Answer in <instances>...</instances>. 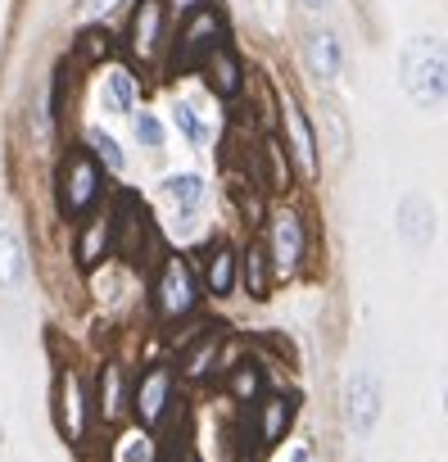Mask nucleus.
<instances>
[{
  "mask_svg": "<svg viewBox=\"0 0 448 462\" xmlns=\"http://www.w3.org/2000/svg\"><path fill=\"white\" fill-rule=\"evenodd\" d=\"M28 241H23V231L10 226V222H0V295H19L28 286Z\"/></svg>",
  "mask_w": 448,
  "mask_h": 462,
  "instance_id": "obj_22",
  "label": "nucleus"
},
{
  "mask_svg": "<svg viewBox=\"0 0 448 462\" xmlns=\"http://www.w3.org/2000/svg\"><path fill=\"white\" fill-rule=\"evenodd\" d=\"M398 87L421 109L434 114L448 105V42L443 37H407L398 51Z\"/></svg>",
  "mask_w": 448,
  "mask_h": 462,
  "instance_id": "obj_4",
  "label": "nucleus"
},
{
  "mask_svg": "<svg viewBox=\"0 0 448 462\" xmlns=\"http://www.w3.org/2000/svg\"><path fill=\"white\" fill-rule=\"evenodd\" d=\"M168 5L163 0H136L132 14H127V32H123V51L136 60V64H159L172 42H168Z\"/></svg>",
  "mask_w": 448,
  "mask_h": 462,
  "instance_id": "obj_12",
  "label": "nucleus"
},
{
  "mask_svg": "<svg viewBox=\"0 0 448 462\" xmlns=\"http://www.w3.org/2000/svg\"><path fill=\"white\" fill-rule=\"evenodd\" d=\"M195 268H199L204 295L213 304H232L236 300V291H241V245L232 236H213L208 245H199Z\"/></svg>",
  "mask_w": 448,
  "mask_h": 462,
  "instance_id": "obj_14",
  "label": "nucleus"
},
{
  "mask_svg": "<svg viewBox=\"0 0 448 462\" xmlns=\"http://www.w3.org/2000/svg\"><path fill=\"white\" fill-rule=\"evenodd\" d=\"M109 195V172L87 145H69L64 159L55 163V208L64 222H87L91 213L105 208Z\"/></svg>",
  "mask_w": 448,
  "mask_h": 462,
  "instance_id": "obj_3",
  "label": "nucleus"
},
{
  "mask_svg": "<svg viewBox=\"0 0 448 462\" xmlns=\"http://www.w3.org/2000/svg\"><path fill=\"white\" fill-rule=\"evenodd\" d=\"M394 236H398V245L412 250V254H425V250L434 245V236H439V213H434V204H430L421 190H403V195H398V204H394Z\"/></svg>",
  "mask_w": 448,
  "mask_h": 462,
  "instance_id": "obj_16",
  "label": "nucleus"
},
{
  "mask_svg": "<svg viewBox=\"0 0 448 462\" xmlns=\"http://www.w3.org/2000/svg\"><path fill=\"white\" fill-rule=\"evenodd\" d=\"M268 367H272V363H263L250 345H232L227 363H222L217 385H222V394H227V399L245 412V408H254V403L272 390V372H268Z\"/></svg>",
  "mask_w": 448,
  "mask_h": 462,
  "instance_id": "obj_13",
  "label": "nucleus"
},
{
  "mask_svg": "<svg viewBox=\"0 0 448 462\" xmlns=\"http://www.w3.org/2000/svg\"><path fill=\"white\" fill-rule=\"evenodd\" d=\"M96 412L105 426H118L123 417H132V376L123 363H105L100 367V385H96Z\"/></svg>",
  "mask_w": 448,
  "mask_h": 462,
  "instance_id": "obj_21",
  "label": "nucleus"
},
{
  "mask_svg": "<svg viewBox=\"0 0 448 462\" xmlns=\"http://www.w3.org/2000/svg\"><path fill=\"white\" fill-rule=\"evenodd\" d=\"M163 5H168V14L181 23V19H190V14H199V10L217 5V0H163Z\"/></svg>",
  "mask_w": 448,
  "mask_h": 462,
  "instance_id": "obj_29",
  "label": "nucleus"
},
{
  "mask_svg": "<svg viewBox=\"0 0 448 462\" xmlns=\"http://www.w3.org/2000/svg\"><path fill=\"white\" fill-rule=\"evenodd\" d=\"M236 462H263V457H236Z\"/></svg>",
  "mask_w": 448,
  "mask_h": 462,
  "instance_id": "obj_35",
  "label": "nucleus"
},
{
  "mask_svg": "<svg viewBox=\"0 0 448 462\" xmlns=\"http://www.w3.org/2000/svg\"><path fill=\"white\" fill-rule=\"evenodd\" d=\"M73 259H78L82 273H96L109 259H118V222H114V208H100L87 222H78V231H73Z\"/></svg>",
  "mask_w": 448,
  "mask_h": 462,
  "instance_id": "obj_17",
  "label": "nucleus"
},
{
  "mask_svg": "<svg viewBox=\"0 0 448 462\" xmlns=\"http://www.w3.org/2000/svg\"><path fill=\"white\" fill-rule=\"evenodd\" d=\"M222 46H232V19L222 5H208L190 19H181L177 37H172V69L186 73V69H204V60Z\"/></svg>",
  "mask_w": 448,
  "mask_h": 462,
  "instance_id": "obj_8",
  "label": "nucleus"
},
{
  "mask_svg": "<svg viewBox=\"0 0 448 462\" xmlns=\"http://www.w3.org/2000/svg\"><path fill=\"white\" fill-rule=\"evenodd\" d=\"M159 462H177V444H168V448L159 453Z\"/></svg>",
  "mask_w": 448,
  "mask_h": 462,
  "instance_id": "obj_31",
  "label": "nucleus"
},
{
  "mask_svg": "<svg viewBox=\"0 0 448 462\" xmlns=\"http://www.w3.org/2000/svg\"><path fill=\"white\" fill-rule=\"evenodd\" d=\"M199 78H204V82H208V91H213V96H222V100H241V96H245V64L236 60V51H232V46L213 51V55L204 60Z\"/></svg>",
  "mask_w": 448,
  "mask_h": 462,
  "instance_id": "obj_23",
  "label": "nucleus"
},
{
  "mask_svg": "<svg viewBox=\"0 0 448 462\" xmlns=\"http://www.w3.org/2000/svg\"><path fill=\"white\" fill-rule=\"evenodd\" d=\"M159 199H163V208H168L177 222H190V217L204 208V199H208V181H204L199 172H168V177L159 181Z\"/></svg>",
  "mask_w": 448,
  "mask_h": 462,
  "instance_id": "obj_20",
  "label": "nucleus"
},
{
  "mask_svg": "<svg viewBox=\"0 0 448 462\" xmlns=\"http://www.w3.org/2000/svg\"><path fill=\"white\" fill-rule=\"evenodd\" d=\"M299 408H304V394L295 385H272L254 408H245V430H250V448L254 457H268L272 448H281L299 421Z\"/></svg>",
  "mask_w": 448,
  "mask_h": 462,
  "instance_id": "obj_7",
  "label": "nucleus"
},
{
  "mask_svg": "<svg viewBox=\"0 0 448 462\" xmlns=\"http://www.w3.org/2000/svg\"><path fill=\"white\" fill-rule=\"evenodd\" d=\"M299 55H304V69L317 87H335L349 69V55H344V42L335 28H308L299 37Z\"/></svg>",
  "mask_w": 448,
  "mask_h": 462,
  "instance_id": "obj_18",
  "label": "nucleus"
},
{
  "mask_svg": "<svg viewBox=\"0 0 448 462\" xmlns=\"http://www.w3.org/2000/svg\"><path fill=\"white\" fill-rule=\"evenodd\" d=\"M299 5H304V10H313V14H322V10H331V5H335V0H299Z\"/></svg>",
  "mask_w": 448,
  "mask_h": 462,
  "instance_id": "obj_30",
  "label": "nucleus"
},
{
  "mask_svg": "<svg viewBox=\"0 0 448 462\" xmlns=\"http://www.w3.org/2000/svg\"><path fill=\"white\" fill-rule=\"evenodd\" d=\"M132 5V0H82V19L87 23H100V19H109V14H118V10H127Z\"/></svg>",
  "mask_w": 448,
  "mask_h": 462,
  "instance_id": "obj_28",
  "label": "nucleus"
},
{
  "mask_svg": "<svg viewBox=\"0 0 448 462\" xmlns=\"http://www.w3.org/2000/svg\"><path fill=\"white\" fill-rule=\"evenodd\" d=\"M145 300H150L154 327H163V331H190V322H199V313L208 304L195 259L181 254V250H163L154 259V268H150Z\"/></svg>",
  "mask_w": 448,
  "mask_h": 462,
  "instance_id": "obj_2",
  "label": "nucleus"
},
{
  "mask_svg": "<svg viewBox=\"0 0 448 462\" xmlns=\"http://www.w3.org/2000/svg\"><path fill=\"white\" fill-rule=\"evenodd\" d=\"M172 123H177V132L186 136V145H195V150L213 141V118H208V109H204L199 100H190V96L172 100Z\"/></svg>",
  "mask_w": 448,
  "mask_h": 462,
  "instance_id": "obj_25",
  "label": "nucleus"
},
{
  "mask_svg": "<svg viewBox=\"0 0 448 462\" xmlns=\"http://www.w3.org/2000/svg\"><path fill=\"white\" fill-rule=\"evenodd\" d=\"M100 100L109 114H136L141 109V82H136V69L127 64H109L100 73Z\"/></svg>",
  "mask_w": 448,
  "mask_h": 462,
  "instance_id": "obj_24",
  "label": "nucleus"
},
{
  "mask_svg": "<svg viewBox=\"0 0 448 462\" xmlns=\"http://www.w3.org/2000/svg\"><path fill=\"white\" fill-rule=\"evenodd\" d=\"M277 286H281V277H277V263L268 254V241H263V231H254L241 245V291H245V300L263 304V300H272Z\"/></svg>",
  "mask_w": 448,
  "mask_h": 462,
  "instance_id": "obj_19",
  "label": "nucleus"
},
{
  "mask_svg": "<svg viewBox=\"0 0 448 462\" xmlns=\"http://www.w3.org/2000/svg\"><path fill=\"white\" fill-rule=\"evenodd\" d=\"M50 417H55V430L64 444L82 448L91 439V426H96V390L87 385L82 367L78 363H59L55 367V381H50Z\"/></svg>",
  "mask_w": 448,
  "mask_h": 462,
  "instance_id": "obj_6",
  "label": "nucleus"
},
{
  "mask_svg": "<svg viewBox=\"0 0 448 462\" xmlns=\"http://www.w3.org/2000/svg\"><path fill=\"white\" fill-rule=\"evenodd\" d=\"M277 136H281V145H286V159H290L295 177L313 186V181L322 177V136H317L313 114H308L295 96H286V100H281V114H277Z\"/></svg>",
  "mask_w": 448,
  "mask_h": 462,
  "instance_id": "obj_9",
  "label": "nucleus"
},
{
  "mask_svg": "<svg viewBox=\"0 0 448 462\" xmlns=\"http://www.w3.org/2000/svg\"><path fill=\"white\" fill-rule=\"evenodd\" d=\"M232 345H236V340H232V327H227V322L190 327V336H186V345H181V354H177L181 381H190V385H217L222 363H227Z\"/></svg>",
  "mask_w": 448,
  "mask_h": 462,
  "instance_id": "obj_10",
  "label": "nucleus"
},
{
  "mask_svg": "<svg viewBox=\"0 0 448 462\" xmlns=\"http://www.w3.org/2000/svg\"><path fill=\"white\" fill-rule=\"evenodd\" d=\"M358 10H371V0H358Z\"/></svg>",
  "mask_w": 448,
  "mask_h": 462,
  "instance_id": "obj_33",
  "label": "nucleus"
},
{
  "mask_svg": "<svg viewBox=\"0 0 448 462\" xmlns=\"http://www.w3.org/2000/svg\"><path fill=\"white\" fill-rule=\"evenodd\" d=\"M263 241H268V254L277 263V277L281 286L290 282H304L313 259H317V213L299 199V195H277L263 213Z\"/></svg>",
  "mask_w": 448,
  "mask_h": 462,
  "instance_id": "obj_1",
  "label": "nucleus"
},
{
  "mask_svg": "<svg viewBox=\"0 0 448 462\" xmlns=\"http://www.w3.org/2000/svg\"><path fill=\"white\" fill-rule=\"evenodd\" d=\"M82 145H87V150H91V154L105 163V172H127V154H123V145H118V141H114V136H109L100 123H91V127L82 132Z\"/></svg>",
  "mask_w": 448,
  "mask_h": 462,
  "instance_id": "obj_26",
  "label": "nucleus"
},
{
  "mask_svg": "<svg viewBox=\"0 0 448 462\" xmlns=\"http://www.w3.org/2000/svg\"><path fill=\"white\" fill-rule=\"evenodd\" d=\"M443 417H448V381H443Z\"/></svg>",
  "mask_w": 448,
  "mask_h": 462,
  "instance_id": "obj_32",
  "label": "nucleus"
},
{
  "mask_svg": "<svg viewBox=\"0 0 448 462\" xmlns=\"http://www.w3.org/2000/svg\"><path fill=\"white\" fill-rule=\"evenodd\" d=\"M0 448H5V426H0Z\"/></svg>",
  "mask_w": 448,
  "mask_h": 462,
  "instance_id": "obj_34",
  "label": "nucleus"
},
{
  "mask_svg": "<svg viewBox=\"0 0 448 462\" xmlns=\"http://www.w3.org/2000/svg\"><path fill=\"white\" fill-rule=\"evenodd\" d=\"M380 412H385V385L371 367H353L340 385V421L353 439H367L376 435L380 426Z\"/></svg>",
  "mask_w": 448,
  "mask_h": 462,
  "instance_id": "obj_11",
  "label": "nucleus"
},
{
  "mask_svg": "<svg viewBox=\"0 0 448 462\" xmlns=\"http://www.w3.org/2000/svg\"><path fill=\"white\" fill-rule=\"evenodd\" d=\"M181 408V372L172 358H154L132 376V421L145 430H168Z\"/></svg>",
  "mask_w": 448,
  "mask_h": 462,
  "instance_id": "obj_5",
  "label": "nucleus"
},
{
  "mask_svg": "<svg viewBox=\"0 0 448 462\" xmlns=\"http://www.w3.org/2000/svg\"><path fill=\"white\" fill-rule=\"evenodd\" d=\"M114 222H118V259L145 263V254H163L159 250V222L150 217V208L141 204V195H118L114 199Z\"/></svg>",
  "mask_w": 448,
  "mask_h": 462,
  "instance_id": "obj_15",
  "label": "nucleus"
},
{
  "mask_svg": "<svg viewBox=\"0 0 448 462\" xmlns=\"http://www.w3.org/2000/svg\"><path fill=\"white\" fill-rule=\"evenodd\" d=\"M132 136H136V145H141V150L159 154V150H163V141H168V127H163V118H159L154 109H136V114H132Z\"/></svg>",
  "mask_w": 448,
  "mask_h": 462,
  "instance_id": "obj_27",
  "label": "nucleus"
}]
</instances>
